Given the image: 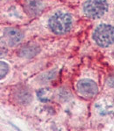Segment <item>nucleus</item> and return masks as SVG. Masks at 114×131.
<instances>
[{
    "label": "nucleus",
    "mask_w": 114,
    "mask_h": 131,
    "mask_svg": "<svg viewBox=\"0 0 114 131\" xmlns=\"http://www.w3.org/2000/svg\"><path fill=\"white\" fill-rule=\"evenodd\" d=\"M73 27V19L69 13L58 11L50 17L48 27L55 35H61L70 32Z\"/></svg>",
    "instance_id": "1"
},
{
    "label": "nucleus",
    "mask_w": 114,
    "mask_h": 131,
    "mask_svg": "<svg viewBox=\"0 0 114 131\" xmlns=\"http://www.w3.org/2000/svg\"><path fill=\"white\" fill-rule=\"evenodd\" d=\"M92 38L99 47H110L114 44V27L108 24H101L94 30Z\"/></svg>",
    "instance_id": "2"
},
{
    "label": "nucleus",
    "mask_w": 114,
    "mask_h": 131,
    "mask_svg": "<svg viewBox=\"0 0 114 131\" xmlns=\"http://www.w3.org/2000/svg\"><path fill=\"white\" fill-rule=\"evenodd\" d=\"M83 13L89 19H100L108 11V3L106 0H87L83 5Z\"/></svg>",
    "instance_id": "3"
},
{
    "label": "nucleus",
    "mask_w": 114,
    "mask_h": 131,
    "mask_svg": "<svg viewBox=\"0 0 114 131\" xmlns=\"http://www.w3.org/2000/svg\"><path fill=\"white\" fill-rule=\"evenodd\" d=\"M77 89L80 95L86 99L94 98L98 92L97 84L89 78H83L80 80L77 84Z\"/></svg>",
    "instance_id": "4"
},
{
    "label": "nucleus",
    "mask_w": 114,
    "mask_h": 131,
    "mask_svg": "<svg viewBox=\"0 0 114 131\" xmlns=\"http://www.w3.org/2000/svg\"><path fill=\"white\" fill-rule=\"evenodd\" d=\"M11 98L16 104L27 106L33 100V94L26 86H18L11 92Z\"/></svg>",
    "instance_id": "5"
},
{
    "label": "nucleus",
    "mask_w": 114,
    "mask_h": 131,
    "mask_svg": "<svg viewBox=\"0 0 114 131\" xmlns=\"http://www.w3.org/2000/svg\"><path fill=\"white\" fill-rule=\"evenodd\" d=\"M4 36H5V40L8 45L10 47H13V46L19 44L23 40L24 35L20 30L8 27L4 30Z\"/></svg>",
    "instance_id": "6"
},
{
    "label": "nucleus",
    "mask_w": 114,
    "mask_h": 131,
    "mask_svg": "<svg viewBox=\"0 0 114 131\" xmlns=\"http://www.w3.org/2000/svg\"><path fill=\"white\" fill-rule=\"evenodd\" d=\"M24 7L27 13L32 17H34L42 13L44 4L41 0H26Z\"/></svg>",
    "instance_id": "7"
},
{
    "label": "nucleus",
    "mask_w": 114,
    "mask_h": 131,
    "mask_svg": "<svg viewBox=\"0 0 114 131\" xmlns=\"http://www.w3.org/2000/svg\"><path fill=\"white\" fill-rule=\"evenodd\" d=\"M41 51V48L35 43H28L23 46L19 51V55L24 58H32L37 56Z\"/></svg>",
    "instance_id": "8"
},
{
    "label": "nucleus",
    "mask_w": 114,
    "mask_h": 131,
    "mask_svg": "<svg viewBox=\"0 0 114 131\" xmlns=\"http://www.w3.org/2000/svg\"><path fill=\"white\" fill-rule=\"evenodd\" d=\"M37 96L41 102H47L51 100L53 92L50 88H42L37 92Z\"/></svg>",
    "instance_id": "9"
},
{
    "label": "nucleus",
    "mask_w": 114,
    "mask_h": 131,
    "mask_svg": "<svg viewBox=\"0 0 114 131\" xmlns=\"http://www.w3.org/2000/svg\"><path fill=\"white\" fill-rule=\"evenodd\" d=\"M10 67L9 65L5 62L1 61V79H4V78H5L6 75L9 73Z\"/></svg>",
    "instance_id": "10"
},
{
    "label": "nucleus",
    "mask_w": 114,
    "mask_h": 131,
    "mask_svg": "<svg viewBox=\"0 0 114 131\" xmlns=\"http://www.w3.org/2000/svg\"><path fill=\"white\" fill-rule=\"evenodd\" d=\"M55 75H56V71H54V70H51V71H48L47 73L44 74V75L41 76V80L43 82H48L50 80H52L53 78H55Z\"/></svg>",
    "instance_id": "11"
},
{
    "label": "nucleus",
    "mask_w": 114,
    "mask_h": 131,
    "mask_svg": "<svg viewBox=\"0 0 114 131\" xmlns=\"http://www.w3.org/2000/svg\"><path fill=\"white\" fill-rule=\"evenodd\" d=\"M107 84H108V85L111 86V87H114V76L108 78Z\"/></svg>",
    "instance_id": "12"
},
{
    "label": "nucleus",
    "mask_w": 114,
    "mask_h": 131,
    "mask_svg": "<svg viewBox=\"0 0 114 131\" xmlns=\"http://www.w3.org/2000/svg\"><path fill=\"white\" fill-rule=\"evenodd\" d=\"M113 57H114V52H113Z\"/></svg>",
    "instance_id": "13"
}]
</instances>
